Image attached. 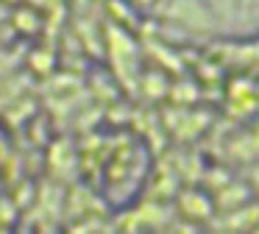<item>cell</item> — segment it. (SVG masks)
Wrapping results in <instances>:
<instances>
[{"instance_id": "3957f363", "label": "cell", "mask_w": 259, "mask_h": 234, "mask_svg": "<svg viewBox=\"0 0 259 234\" xmlns=\"http://www.w3.org/2000/svg\"><path fill=\"white\" fill-rule=\"evenodd\" d=\"M237 17L240 20H259V0H237Z\"/></svg>"}, {"instance_id": "277c9868", "label": "cell", "mask_w": 259, "mask_h": 234, "mask_svg": "<svg viewBox=\"0 0 259 234\" xmlns=\"http://www.w3.org/2000/svg\"><path fill=\"white\" fill-rule=\"evenodd\" d=\"M131 6H137V9H151L153 3H156V0H128Z\"/></svg>"}, {"instance_id": "7a4b0ae2", "label": "cell", "mask_w": 259, "mask_h": 234, "mask_svg": "<svg viewBox=\"0 0 259 234\" xmlns=\"http://www.w3.org/2000/svg\"><path fill=\"white\" fill-rule=\"evenodd\" d=\"M209 9V14L218 22H231L237 20V0H201Z\"/></svg>"}, {"instance_id": "6da1fadb", "label": "cell", "mask_w": 259, "mask_h": 234, "mask_svg": "<svg viewBox=\"0 0 259 234\" xmlns=\"http://www.w3.org/2000/svg\"><path fill=\"white\" fill-rule=\"evenodd\" d=\"M167 17L184 28H192V31H209L218 22L201 0H170Z\"/></svg>"}]
</instances>
